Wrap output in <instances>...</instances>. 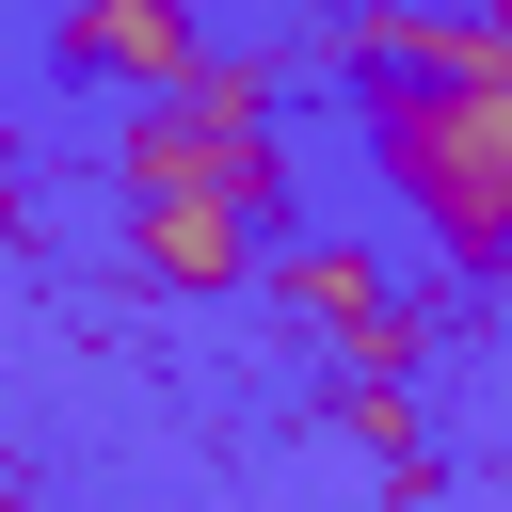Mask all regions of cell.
Returning a JSON list of instances; mask_svg holds the SVG:
<instances>
[{
  "label": "cell",
  "instance_id": "cell-7",
  "mask_svg": "<svg viewBox=\"0 0 512 512\" xmlns=\"http://www.w3.org/2000/svg\"><path fill=\"white\" fill-rule=\"evenodd\" d=\"M336 416H352V448H368V464H400V480H416V384H352Z\"/></svg>",
  "mask_w": 512,
  "mask_h": 512
},
{
  "label": "cell",
  "instance_id": "cell-2",
  "mask_svg": "<svg viewBox=\"0 0 512 512\" xmlns=\"http://www.w3.org/2000/svg\"><path fill=\"white\" fill-rule=\"evenodd\" d=\"M112 176H128V208L176 192V208H240V224H272V208H288L272 64H224V48H208V80H176V96H144V112L112 128Z\"/></svg>",
  "mask_w": 512,
  "mask_h": 512
},
{
  "label": "cell",
  "instance_id": "cell-4",
  "mask_svg": "<svg viewBox=\"0 0 512 512\" xmlns=\"http://www.w3.org/2000/svg\"><path fill=\"white\" fill-rule=\"evenodd\" d=\"M336 64L352 80H512V48L480 32V0H352Z\"/></svg>",
  "mask_w": 512,
  "mask_h": 512
},
{
  "label": "cell",
  "instance_id": "cell-1",
  "mask_svg": "<svg viewBox=\"0 0 512 512\" xmlns=\"http://www.w3.org/2000/svg\"><path fill=\"white\" fill-rule=\"evenodd\" d=\"M368 176L464 272H512V80H368Z\"/></svg>",
  "mask_w": 512,
  "mask_h": 512
},
{
  "label": "cell",
  "instance_id": "cell-3",
  "mask_svg": "<svg viewBox=\"0 0 512 512\" xmlns=\"http://www.w3.org/2000/svg\"><path fill=\"white\" fill-rule=\"evenodd\" d=\"M272 304L336 336V384H416V304L384 288L368 240H288V256H272Z\"/></svg>",
  "mask_w": 512,
  "mask_h": 512
},
{
  "label": "cell",
  "instance_id": "cell-8",
  "mask_svg": "<svg viewBox=\"0 0 512 512\" xmlns=\"http://www.w3.org/2000/svg\"><path fill=\"white\" fill-rule=\"evenodd\" d=\"M0 224H16V144H0Z\"/></svg>",
  "mask_w": 512,
  "mask_h": 512
},
{
  "label": "cell",
  "instance_id": "cell-5",
  "mask_svg": "<svg viewBox=\"0 0 512 512\" xmlns=\"http://www.w3.org/2000/svg\"><path fill=\"white\" fill-rule=\"evenodd\" d=\"M64 64L80 80H128V112H144V96L208 80V16L192 0H64Z\"/></svg>",
  "mask_w": 512,
  "mask_h": 512
},
{
  "label": "cell",
  "instance_id": "cell-6",
  "mask_svg": "<svg viewBox=\"0 0 512 512\" xmlns=\"http://www.w3.org/2000/svg\"><path fill=\"white\" fill-rule=\"evenodd\" d=\"M128 272L176 288V304H208V288L256 272V224H240V208H176V192H144V208H128Z\"/></svg>",
  "mask_w": 512,
  "mask_h": 512
},
{
  "label": "cell",
  "instance_id": "cell-9",
  "mask_svg": "<svg viewBox=\"0 0 512 512\" xmlns=\"http://www.w3.org/2000/svg\"><path fill=\"white\" fill-rule=\"evenodd\" d=\"M480 32H496V48H512V0H480Z\"/></svg>",
  "mask_w": 512,
  "mask_h": 512
}]
</instances>
